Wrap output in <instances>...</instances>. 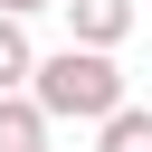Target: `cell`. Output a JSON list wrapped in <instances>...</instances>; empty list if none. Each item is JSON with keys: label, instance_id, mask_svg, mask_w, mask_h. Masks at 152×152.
<instances>
[{"label": "cell", "instance_id": "cell-1", "mask_svg": "<svg viewBox=\"0 0 152 152\" xmlns=\"http://www.w3.org/2000/svg\"><path fill=\"white\" fill-rule=\"evenodd\" d=\"M28 104H38V124H104V114L133 104V95H124V66H114V57H95V48H38Z\"/></svg>", "mask_w": 152, "mask_h": 152}, {"label": "cell", "instance_id": "cell-2", "mask_svg": "<svg viewBox=\"0 0 152 152\" xmlns=\"http://www.w3.org/2000/svg\"><path fill=\"white\" fill-rule=\"evenodd\" d=\"M57 19H66V48H95V57H114L124 38H133V0H57Z\"/></svg>", "mask_w": 152, "mask_h": 152}, {"label": "cell", "instance_id": "cell-3", "mask_svg": "<svg viewBox=\"0 0 152 152\" xmlns=\"http://www.w3.org/2000/svg\"><path fill=\"white\" fill-rule=\"evenodd\" d=\"M95 152H152V104H114L95 124Z\"/></svg>", "mask_w": 152, "mask_h": 152}, {"label": "cell", "instance_id": "cell-4", "mask_svg": "<svg viewBox=\"0 0 152 152\" xmlns=\"http://www.w3.org/2000/svg\"><path fill=\"white\" fill-rule=\"evenodd\" d=\"M0 152H48V124L28 95H0Z\"/></svg>", "mask_w": 152, "mask_h": 152}, {"label": "cell", "instance_id": "cell-5", "mask_svg": "<svg viewBox=\"0 0 152 152\" xmlns=\"http://www.w3.org/2000/svg\"><path fill=\"white\" fill-rule=\"evenodd\" d=\"M28 66H38V38L19 19H0V95H28Z\"/></svg>", "mask_w": 152, "mask_h": 152}, {"label": "cell", "instance_id": "cell-6", "mask_svg": "<svg viewBox=\"0 0 152 152\" xmlns=\"http://www.w3.org/2000/svg\"><path fill=\"white\" fill-rule=\"evenodd\" d=\"M38 10H57V0H0V19H19V28H28Z\"/></svg>", "mask_w": 152, "mask_h": 152}]
</instances>
